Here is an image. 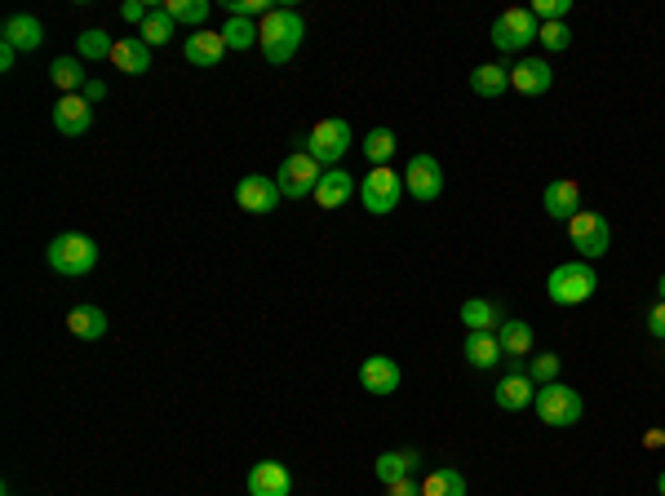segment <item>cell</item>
Returning a JSON list of instances; mask_svg holds the SVG:
<instances>
[{
	"mask_svg": "<svg viewBox=\"0 0 665 496\" xmlns=\"http://www.w3.org/2000/svg\"><path fill=\"white\" fill-rule=\"evenodd\" d=\"M302 36H306L302 14H293V9H271L258 27V49L266 54L271 67H280V62H289L302 49Z\"/></svg>",
	"mask_w": 665,
	"mask_h": 496,
	"instance_id": "1",
	"label": "cell"
},
{
	"mask_svg": "<svg viewBox=\"0 0 665 496\" xmlns=\"http://www.w3.org/2000/svg\"><path fill=\"white\" fill-rule=\"evenodd\" d=\"M595 288H599V275H595V266H590V262H564V266H555L550 279H546V293H550V302H555V306L590 302Z\"/></svg>",
	"mask_w": 665,
	"mask_h": 496,
	"instance_id": "2",
	"label": "cell"
},
{
	"mask_svg": "<svg viewBox=\"0 0 665 496\" xmlns=\"http://www.w3.org/2000/svg\"><path fill=\"white\" fill-rule=\"evenodd\" d=\"M49 266H54L58 275H67V279H85V275H94V266H98V244L89 240V235H80V231H67V235H58L54 244H49Z\"/></svg>",
	"mask_w": 665,
	"mask_h": 496,
	"instance_id": "3",
	"label": "cell"
},
{
	"mask_svg": "<svg viewBox=\"0 0 665 496\" xmlns=\"http://www.w3.org/2000/svg\"><path fill=\"white\" fill-rule=\"evenodd\" d=\"M532 412L541 417V426H577L581 412H586V403L572 386L564 381H550V386H537V399H532Z\"/></svg>",
	"mask_w": 665,
	"mask_h": 496,
	"instance_id": "4",
	"label": "cell"
},
{
	"mask_svg": "<svg viewBox=\"0 0 665 496\" xmlns=\"http://www.w3.org/2000/svg\"><path fill=\"white\" fill-rule=\"evenodd\" d=\"M493 45L501 49V54H524V49L532 45V40L541 36V23L532 18V9L515 5V9H501V14L493 18Z\"/></svg>",
	"mask_w": 665,
	"mask_h": 496,
	"instance_id": "5",
	"label": "cell"
},
{
	"mask_svg": "<svg viewBox=\"0 0 665 496\" xmlns=\"http://www.w3.org/2000/svg\"><path fill=\"white\" fill-rule=\"evenodd\" d=\"M320 178H324L320 160H315V155L302 147V151L284 155L280 173H275V186H280V195H284V200H306V195H315V186H320Z\"/></svg>",
	"mask_w": 665,
	"mask_h": 496,
	"instance_id": "6",
	"label": "cell"
},
{
	"mask_svg": "<svg viewBox=\"0 0 665 496\" xmlns=\"http://www.w3.org/2000/svg\"><path fill=\"white\" fill-rule=\"evenodd\" d=\"M568 240L581 253V262H590V257L599 262V257L608 253V244H612V226H608V217H603V213H586V209H581L568 222Z\"/></svg>",
	"mask_w": 665,
	"mask_h": 496,
	"instance_id": "7",
	"label": "cell"
},
{
	"mask_svg": "<svg viewBox=\"0 0 665 496\" xmlns=\"http://www.w3.org/2000/svg\"><path fill=\"white\" fill-rule=\"evenodd\" d=\"M399 195H404V178H399L395 169H373V173H368V178L360 182V200H364V209H368V213H377V217L395 213Z\"/></svg>",
	"mask_w": 665,
	"mask_h": 496,
	"instance_id": "8",
	"label": "cell"
},
{
	"mask_svg": "<svg viewBox=\"0 0 665 496\" xmlns=\"http://www.w3.org/2000/svg\"><path fill=\"white\" fill-rule=\"evenodd\" d=\"M346 147H351V124H346L342 116L320 120L311 129V138H306V151H311L320 164H337L346 155Z\"/></svg>",
	"mask_w": 665,
	"mask_h": 496,
	"instance_id": "9",
	"label": "cell"
},
{
	"mask_svg": "<svg viewBox=\"0 0 665 496\" xmlns=\"http://www.w3.org/2000/svg\"><path fill=\"white\" fill-rule=\"evenodd\" d=\"M404 191L413 195V200H439L444 195V169H439L435 155H413L404 169Z\"/></svg>",
	"mask_w": 665,
	"mask_h": 496,
	"instance_id": "10",
	"label": "cell"
},
{
	"mask_svg": "<svg viewBox=\"0 0 665 496\" xmlns=\"http://www.w3.org/2000/svg\"><path fill=\"white\" fill-rule=\"evenodd\" d=\"M54 129L63 133V138H85V133L94 129V107H89L80 93H63L54 107Z\"/></svg>",
	"mask_w": 665,
	"mask_h": 496,
	"instance_id": "11",
	"label": "cell"
},
{
	"mask_svg": "<svg viewBox=\"0 0 665 496\" xmlns=\"http://www.w3.org/2000/svg\"><path fill=\"white\" fill-rule=\"evenodd\" d=\"M550 85H555V71L546 58H519L510 67V89H519L524 98H541V93H550Z\"/></svg>",
	"mask_w": 665,
	"mask_h": 496,
	"instance_id": "12",
	"label": "cell"
},
{
	"mask_svg": "<svg viewBox=\"0 0 665 496\" xmlns=\"http://www.w3.org/2000/svg\"><path fill=\"white\" fill-rule=\"evenodd\" d=\"M235 200H240L244 213H275V200H284L275 178H262V173H249L235 186Z\"/></svg>",
	"mask_w": 665,
	"mask_h": 496,
	"instance_id": "13",
	"label": "cell"
},
{
	"mask_svg": "<svg viewBox=\"0 0 665 496\" xmlns=\"http://www.w3.org/2000/svg\"><path fill=\"white\" fill-rule=\"evenodd\" d=\"M360 386L368 395H395L399 390V364L391 355H368L360 364Z\"/></svg>",
	"mask_w": 665,
	"mask_h": 496,
	"instance_id": "14",
	"label": "cell"
},
{
	"mask_svg": "<svg viewBox=\"0 0 665 496\" xmlns=\"http://www.w3.org/2000/svg\"><path fill=\"white\" fill-rule=\"evenodd\" d=\"M293 492V474L280 461H258L249 470V496H289Z\"/></svg>",
	"mask_w": 665,
	"mask_h": 496,
	"instance_id": "15",
	"label": "cell"
},
{
	"mask_svg": "<svg viewBox=\"0 0 665 496\" xmlns=\"http://www.w3.org/2000/svg\"><path fill=\"white\" fill-rule=\"evenodd\" d=\"M182 54H187V62H196V67H218L222 54H227V40H222V31L200 27L182 40Z\"/></svg>",
	"mask_w": 665,
	"mask_h": 496,
	"instance_id": "16",
	"label": "cell"
},
{
	"mask_svg": "<svg viewBox=\"0 0 665 496\" xmlns=\"http://www.w3.org/2000/svg\"><path fill=\"white\" fill-rule=\"evenodd\" d=\"M541 204H546V213L555 217V222H572V217L581 213V186L572 178H559L546 186V195H541Z\"/></svg>",
	"mask_w": 665,
	"mask_h": 496,
	"instance_id": "17",
	"label": "cell"
},
{
	"mask_svg": "<svg viewBox=\"0 0 665 496\" xmlns=\"http://www.w3.org/2000/svg\"><path fill=\"white\" fill-rule=\"evenodd\" d=\"M0 36H5V45H14L18 54H32V49L45 45V27H40V18H32V14H14V18H5Z\"/></svg>",
	"mask_w": 665,
	"mask_h": 496,
	"instance_id": "18",
	"label": "cell"
},
{
	"mask_svg": "<svg viewBox=\"0 0 665 496\" xmlns=\"http://www.w3.org/2000/svg\"><path fill=\"white\" fill-rule=\"evenodd\" d=\"M532 399H537V381L528 372H510V377L497 381V408L524 412V408H532Z\"/></svg>",
	"mask_w": 665,
	"mask_h": 496,
	"instance_id": "19",
	"label": "cell"
},
{
	"mask_svg": "<svg viewBox=\"0 0 665 496\" xmlns=\"http://www.w3.org/2000/svg\"><path fill=\"white\" fill-rule=\"evenodd\" d=\"M417 465H422V457H417L413 448L382 452V457L373 461V474H377V483H382V488H391V483H399V479H417Z\"/></svg>",
	"mask_w": 665,
	"mask_h": 496,
	"instance_id": "20",
	"label": "cell"
},
{
	"mask_svg": "<svg viewBox=\"0 0 665 496\" xmlns=\"http://www.w3.org/2000/svg\"><path fill=\"white\" fill-rule=\"evenodd\" d=\"M351 195H355L351 173H346V169H324L320 186H315V204H320V209H342Z\"/></svg>",
	"mask_w": 665,
	"mask_h": 496,
	"instance_id": "21",
	"label": "cell"
},
{
	"mask_svg": "<svg viewBox=\"0 0 665 496\" xmlns=\"http://www.w3.org/2000/svg\"><path fill=\"white\" fill-rule=\"evenodd\" d=\"M111 62H116V71H125V76H147L151 49L142 45L138 36H125V40H116V49H111Z\"/></svg>",
	"mask_w": 665,
	"mask_h": 496,
	"instance_id": "22",
	"label": "cell"
},
{
	"mask_svg": "<svg viewBox=\"0 0 665 496\" xmlns=\"http://www.w3.org/2000/svg\"><path fill=\"white\" fill-rule=\"evenodd\" d=\"M67 328H71V333H76L80 341L107 337V310H102V306H71Z\"/></svg>",
	"mask_w": 665,
	"mask_h": 496,
	"instance_id": "23",
	"label": "cell"
},
{
	"mask_svg": "<svg viewBox=\"0 0 665 496\" xmlns=\"http://www.w3.org/2000/svg\"><path fill=\"white\" fill-rule=\"evenodd\" d=\"M466 359H470V368H497L501 359H506V350H501V341L497 333H470L466 337Z\"/></svg>",
	"mask_w": 665,
	"mask_h": 496,
	"instance_id": "24",
	"label": "cell"
},
{
	"mask_svg": "<svg viewBox=\"0 0 665 496\" xmlns=\"http://www.w3.org/2000/svg\"><path fill=\"white\" fill-rule=\"evenodd\" d=\"M470 89H475L479 98H501V93L510 89V67H501V62H484V67L470 71Z\"/></svg>",
	"mask_w": 665,
	"mask_h": 496,
	"instance_id": "25",
	"label": "cell"
},
{
	"mask_svg": "<svg viewBox=\"0 0 665 496\" xmlns=\"http://www.w3.org/2000/svg\"><path fill=\"white\" fill-rule=\"evenodd\" d=\"M462 324L470 333H493V328H501V310L484 297H470V302H462Z\"/></svg>",
	"mask_w": 665,
	"mask_h": 496,
	"instance_id": "26",
	"label": "cell"
},
{
	"mask_svg": "<svg viewBox=\"0 0 665 496\" xmlns=\"http://www.w3.org/2000/svg\"><path fill=\"white\" fill-rule=\"evenodd\" d=\"M422 496H466V479L453 465H439L422 479Z\"/></svg>",
	"mask_w": 665,
	"mask_h": 496,
	"instance_id": "27",
	"label": "cell"
},
{
	"mask_svg": "<svg viewBox=\"0 0 665 496\" xmlns=\"http://www.w3.org/2000/svg\"><path fill=\"white\" fill-rule=\"evenodd\" d=\"M497 341H501V350H506L510 359H515V355H528V350H532V328L524 324V319H501Z\"/></svg>",
	"mask_w": 665,
	"mask_h": 496,
	"instance_id": "28",
	"label": "cell"
},
{
	"mask_svg": "<svg viewBox=\"0 0 665 496\" xmlns=\"http://www.w3.org/2000/svg\"><path fill=\"white\" fill-rule=\"evenodd\" d=\"M169 36H173V18H169V9H165V5L151 9L147 23L138 27V40H142L147 49H156V45H169Z\"/></svg>",
	"mask_w": 665,
	"mask_h": 496,
	"instance_id": "29",
	"label": "cell"
},
{
	"mask_svg": "<svg viewBox=\"0 0 665 496\" xmlns=\"http://www.w3.org/2000/svg\"><path fill=\"white\" fill-rule=\"evenodd\" d=\"M49 80L58 85V93H80L85 89V67H80V58H58L54 67H49Z\"/></svg>",
	"mask_w": 665,
	"mask_h": 496,
	"instance_id": "30",
	"label": "cell"
},
{
	"mask_svg": "<svg viewBox=\"0 0 665 496\" xmlns=\"http://www.w3.org/2000/svg\"><path fill=\"white\" fill-rule=\"evenodd\" d=\"M165 9H169V18L173 23H187V27H204L209 23V0H165Z\"/></svg>",
	"mask_w": 665,
	"mask_h": 496,
	"instance_id": "31",
	"label": "cell"
},
{
	"mask_svg": "<svg viewBox=\"0 0 665 496\" xmlns=\"http://www.w3.org/2000/svg\"><path fill=\"white\" fill-rule=\"evenodd\" d=\"M395 147H399V142H395L391 129H373V133L364 138V155L373 160V169H386V160L395 155Z\"/></svg>",
	"mask_w": 665,
	"mask_h": 496,
	"instance_id": "32",
	"label": "cell"
},
{
	"mask_svg": "<svg viewBox=\"0 0 665 496\" xmlns=\"http://www.w3.org/2000/svg\"><path fill=\"white\" fill-rule=\"evenodd\" d=\"M76 49H80V58H111V49H116V40H111V36H107V31H102V27H89V31H80Z\"/></svg>",
	"mask_w": 665,
	"mask_h": 496,
	"instance_id": "33",
	"label": "cell"
},
{
	"mask_svg": "<svg viewBox=\"0 0 665 496\" xmlns=\"http://www.w3.org/2000/svg\"><path fill=\"white\" fill-rule=\"evenodd\" d=\"M222 40H227V49H253L258 45V27H253L249 18H227Z\"/></svg>",
	"mask_w": 665,
	"mask_h": 496,
	"instance_id": "34",
	"label": "cell"
},
{
	"mask_svg": "<svg viewBox=\"0 0 665 496\" xmlns=\"http://www.w3.org/2000/svg\"><path fill=\"white\" fill-rule=\"evenodd\" d=\"M537 40L550 49V54H559V49L572 45V31H568V23H541V36Z\"/></svg>",
	"mask_w": 665,
	"mask_h": 496,
	"instance_id": "35",
	"label": "cell"
},
{
	"mask_svg": "<svg viewBox=\"0 0 665 496\" xmlns=\"http://www.w3.org/2000/svg\"><path fill=\"white\" fill-rule=\"evenodd\" d=\"M528 377L537 381V386H550V381H559V355H537L528 364Z\"/></svg>",
	"mask_w": 665,
	"mask_h": 496,
	"instance_id": "36",
	"label": "cell"
},
{
	"mask_svg": "<svg viewBox=\"0 0 665 496\" xmlns=\"http://www.w3.org/2000/svg\"><path fill=\"white\" fill-rule=\"evenodd\" d=\"M568 9H572V0H537V5H532V18H541V23H564Z\"/></svg>",
	"mask_w": 665,
	"mask_h": 496,
	"instance_id": "37",
	"label": "cell"
},
{
	"mask_svg": "<svg viewBox=\"0 0 665 496\" xmlns=\"http://www.w3.org/2000/svg\"><path fill=\"white\" fill-rule=\"evenodd\" d=\"M227 14L231 18H253V14H271V5H266V0H231Z\"/></svg>",
	"mask_w": 665,
	"mask_h": 496,
	"instance_id": "38",
	"label": "cell"
},
{
	"mask_svg": "<svg viewBox=\"0 0 665 496\" xmlns=\"http://www.w3.org/2000/svg\"><path fill=\"white\" fill-rule=\"evenodd\" d=\"M147 14H151V9L147 5H142V0H125V9H120V18H125V23H147Z\"/></svg>",
	"mask_w": 665,
	"mask_h": 496,
	"instance_id": "39",
	"label": "cell"
},
{
	"mask_svg": "<svg viewBox=\"0 0 665 496\" xmlns=\"http://www.w3.org/2000/svg\"><path fill=\"white\" fill-rule=\"evenodd\" d=\"M648 333L657 337V341H665V302H657L648 310Z\"/></svg>",
	"mask_w": 665,
	"mask_h": 496,
	"instance_id": "40",
	"label": "cell"
},
{
	"mask_svg": "<svg viewBox=\"0 0 665 496\" xmlns=\"http://www.w3.org/2000/svg\"><path fill=\"white\" fill-rule=\"evenodd\" d=\"M80 98H85L89 107H94V102H102V98H107V85H102V80H85V89H80Z\"/></svg>",
	"mask_w": 665,
	"mask_h": 496,
	"instance_id": "41",
	"label": "cell"
},
{
	"mask_svg": "<svg viewBox=\"0 0 665 496\" xmlns=\"http://www.w3.org/2000/svg\"><path fill=\"white\" fill-rule=\"evenodd\" d=\"M386 496H422V488H417V479H399L386 488Z\"/></svg>",
	"mask_w": 665,
	"mask_h": 496,
	"instance_id": "42",
	"label": "cell"
},
{
	"mask_svg": "<svg viewBox=\"0 0 665 496\" xmlns=\"http://www.w3.org/2000/svg\"><path fill=\"white\" fill-rule=\"evenodd\" d=\"M14 58H18V49L0 40V71H14Z\"/></svg>",
	"mask_w": 665,
	"mask_h": 496,
	"instance_id": "43",
	"label": "cell"
},
{
	"mask_svg": "<svg viewBox=\"0 0 665 496\" xmlns=\"http://www.w3.org/2000/svg\"><path fill=\"white\" fill-rule=\"evenodd\" d=\"M643 443H648V448H661V443H665V430H648V439H643Z\"/></svg>",
	"mask_w": 665,
	"mask_h": 496,
	"instance_id": "44",
	"label": "cell"
},
{
	"mask_svg": "<svg viewBox=\"0 0 665 496\" xmlns=\"http://www.w3.org/2000/svg\"><path fill=\"white\" fill-rule=\"evenodd\" d=\"M657 492H661V496H665V470H661V474H657Z\"/></svg>",
	"mask_w": 665,
	"mask_h": 496,
	"instance_id": "45",
	"label": "cell"
},
{
	"mask_svg": "<svg viewBox=\"0 0 665 496\" xmlns=\"http://www.w3.org/2000/svg\"><path fill=\"white\" fill-rule=\"evenodd\" d=\"M657 293H661V302H665V275L657 279Z\"/></svg>",
	"mask_w": 665,
	"mask_h": 496,
	"instance_id": "46",
	"label": "cell"
}]
</instances>
